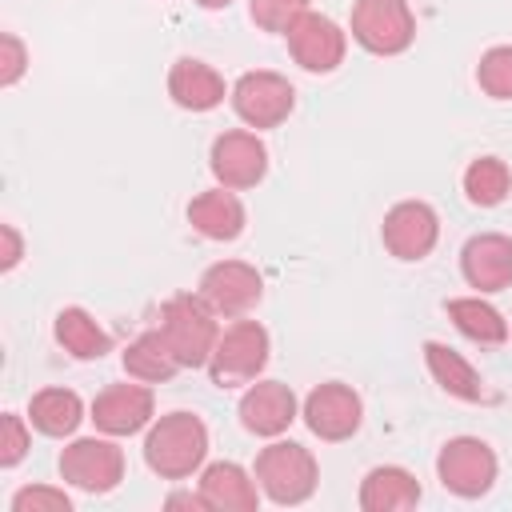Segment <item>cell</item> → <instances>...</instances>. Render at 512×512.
<instances>
[{
	"instance_id": "1",
	"label": "cell",
	"mask_w": 512,
	"mask_h": 512,
	"mask_svg": "<svg viewBox=\"0 0 512 512\" xmlns=\"http://www.w3.org/2000/svg\"><path fill=\"white\" fill-rule=\"evenodd\" d=\"M208 456V428L192 412H168L148 428L144 440V460L156 476L164 480H184L192 476Z\"/></svg>"
},
{
	"instance_id": "2",
	"label": "cell",
	"mask_w": 512,
	"mask_h": 512,
	"mask_svg": "<svg viewBox=\"0 0 512 512\" xmlns=\"http://www.w3.org/2000/svg\"><path fill=\"white\" fill-rule=\"evenodd\" d=\"M160 336L168 340V348L180 360V368H200V364L212 360V348L220 340L216 312L204 304L200 292L196 296L192 292H176L160 308Z\"/></svg>"
},
{
	"instance_id": "3",
	"label": "cell",
	"mask_w": 512,
	"mask_h": 512,
	"mask_svg": "<svg viewBox=\"0 0 512 512\" xmlns=\"http://www.w3.org/2000/svg\"><path fill=\"white\" fill-rule=\"evenodd\" d=\"M320 468L296 440H276L256 456V484L272 504H304L316 492Z\"/></svg>"
},
{
	"instance_id": "4",
	"label": "cell",
	"mask_w": 512,
	"mask_h": 512,
	"mask_svg": "<svg viewBox=\"0 0 512 512\" xmlns=\"http://www.w3.org/2000/svg\"><path fill=\"white\" fill-rule=\"evenodd\" d=\"M268 364V332L264 324L256 320H236L232 328L220 332L216 348H212V360H208V372H212V384L216 388H240V384H252Z\"/></svg>"
},
{
	"instance_id": "5",
	"label": "cell",
	"mask_w": 512,
	"mask_h": 512,
	"mask_svg": "<svg viewBox=\"0 0 512 512\" xmlns=\"http://www.w3.org/2000/svg\"><path fill=\"white\" fill-rule=\"evenodd\" d=\"M352 40L376 56H400L416 40V16L408 0H356Z\"/></svg>"
},
{
	"instance_id": "6",
	"label": "cell",
	"mask_w": 512,
	"mask_h": 512,
	"mask_svg": "<svg viewBox=\"0 0 512 512\" xmlns=\"http://www.w3.org/2000/svg\"><path fill=\"white\" fill-rule=\"evenodd\" d=\"M496 452L480 440V436H456L440 448L436 456V476L448 492L464 496V500H476L484 496L492 484H496Z\"/></svg>"
},
{
	"instance_id": "7",
	"label": "cell",
	"mask_w": 512,
	"mask_h": 512,
	"mask_svg": "<svg viewBox=\"0 0 512 512\" xmlns=\"http://www.w3.org/2000/svg\"><path fill=\"white\" fill-rule=\"evenodd\" d=\"M232 108L248 128H276L296 108V88L280 72L256 68L232 84Z\"/></svg>"
},
{
	"instance_id": "8",
	"label": "cell",
	"mask_w": 512,
	"mask_h": 512,
	"mask_svg": "<svg viewBox=\"0 0 512 512\" xmlns=\"http://www.w3.org/2000/svg\"><path fill=\"white\" fill-rule=\"evenodd\" d=\"M60 476L80 492H112L124 480V452L100 436L72 440L60 452Z\"/></svg>"
},
{
	"instance_id": "9",
	"label": "cell",
	"mask_w": 512,
	"mask_h": 512,
	"mask_svg": "<svg viewBox=\"0 0 512 512\" xmlns=\"http://www.w3.org/2000/svg\"><path fill=\"white\" fill-rule=\"evenodd\" d=\"M208 168L212 176L224 184V188H256L268 172V148L256 132H244V128H232V132H220L212 140V156H208Z\"/></svg>"
},
{
	"instance_id": "10",
	"label": "cell",
	"mask_w": 512,
	"mask_h": 512,
	"mask_svg": "<svg viewBox=\"0 0 512 512\" xmlns=\"http://www.w3.org/2000/svg\"><path fill=\"white\" fill-rule=\"evenodd\" d=\"M380 236L396 260H424L440 240V216L424 200H400L384 212Z\"/></svg>"
},
{
	"instance_id": "11",
	"label": "cell",
	"mask_w": 512,
	"mask_h": 512,
	"mask_svg": "<svg viewBox=\"0 0 512 512\" xmlns=\"http://www.w3.org/2000/svg\"><path fill=\"white\" fill-rule=\"evenodd\" d=\"M200 296L216 316H244L248 308L260 304L264 296V280L252 264L244 260H220L212 268H204L200 276Z\"/></svg>"
},
{
	"instance_id": "12",
	"label": "cell",
	"mask_w": 512,
	"mask_h": 512,
	"mask_svg": "<svg viewBox=\"0 0 512 512\" xmlns=\"http://www.w3.org/2000/svg\"><path fill=\"white\" fill-rule=\"evenodd\" d=\"M284 36H288L292 60L304 72H332V68H340L344 48H348L340 24L332 16H320V12H304Z\"/></svg>"
},
{
	"instance_id": "13",
	"label": "cell",
	"mask_w": 512,
	"mask_h": 512,
	"mask_svg": "<svg viewBox=\"0 0 512 512\" xmlns=\"http://www.w3.org/2000/svg\"><path fill=\"white\" fill-rule=\"evenodd\" d=\"M360 416H364L360 396L340 380L316 384L308 392V400H304V424L320 440H348L360 428Z\"/></svg>"
},
{
	"instance_id": "14",
	"label": "cell",
	"mask_w": 512,
	"mask_h": 512,
	"mask_svg": "<svg viewBox=\"0 0 512 512\" xmlns=\"http://www.w3.org/2000/svg\"><path fill=\"white\" fill-rule=\"evenodd\" d=\"M152 412H156V400L144 380L140 384H108L92 400V420L108 436H132V432L148 428Z\"/></svg>"
},
{
	"instance_id": "15",
	"label": "cell",
	"mask_w": 512,
	"mask_h": 512,
	"mask_svg": "<svg viewBox=\"0 0 512 512\" xmlns=\"http://www.w3.org/2000/svg\"><path fill=\"white\" fill-rule=\"evenodd\" d=\"M460 272L476 292H500L512 284V236L480 232L460 252Z\"/></svg>"
},
{
	"instance_id": "16",
	"label": "cell",
	"mask_w": 512,
	"mask_h": 512,
	"mask_svg": "<svg viewBox=\"0 0 512 512\" xmlns=\"http://www.w3.org/2000/svg\"><path fill=\"white\" fill-rule=\"evenodd\" d=\"M296 420V396L280 380H256L240 396V424L252 436H280Z\"/></svg>"
},
{
	"instance_id": "17",
	"label": "cell",
	"mask_w": 512,
	"mask_h": 512,
	"mask_svg": "<svg viewBox=\"0 0 512 512\" xmlns=\"http://www.w3.org/2000/svg\"><path fill=\"white\" fill-rule=\"evenodd\" d=\"M168 96L188 112H208L224 100V76L196 56H180L168 68Z\"/></svg>"
},
{
	"instance_id": "18",
	"label": "cell",
	"mask_w": 512,
	"mask_h": 512,
	"mask_svg": "<svg viewBox=\"0 0 512 512\" xmlns=\"http://www.w3.org/2000/svg\"><path fill=\"white\" fill-rule=\"evenodd\" d=\"M188 224H192L200 236H208V240H236V236L244 232V224H248V212H244L240 196L220 184V188H212V192L192 196V204H188Z\"/></svg>"
},
{
	"instance_id": "19",
	"label": "cell",
	"mask_w": 512,
	"mask_h": 512,
	"mask_svg": "<svg viewBox=\"0 0 512 512\" xmlns=\"http://www.w3.org/2000/svg\"><path fill=\"white\" fill-rule=\"evenodd\" d=\"M200 496L216 512H256V504H260L256 480L240 464H232V460H216V464L204 468Z\"/></svg>"
},
{
	"instance_id": "20",
	"label": "cell",
	"mask_w": 512,
	"mask_h": 512,
	"mask_svg": "<svg viewBox=\"0 0 512 512\" xmlns=\"http://www.w3.org/2000/svg\"><path fill=\"white\" fill-rule=\"evenodd\" d=\"M420 504V484L400 464H380L360 480V508L364 512H408Z\"/></svg>"
},
{
	"instance_id": "21",
	"label": "cell",
	"mask_w": 512,
	"mask_h": 512,
	"mask_svg": "<svg viewBox=\"0 0 512 512\" xmlns=\"http://www.w3.org/2000/svg\"><path fill=\"white\" fill-rule=\"evenodd\" d=\"M424 360H428L432 380H436L448 396H456V400H472V404H476V400H488L480 372H476L456 348H448V344H440V340H428V344H424Z\"/></svg>"
},
{
	"instance_id": "22",
	"label": "cell",
	"mask_w": 512,
	"mask_h": 512,
	"mask_svg": "<svg viewBox=\"0 0 512 512\" xmlns=\"http://www.w3.org/2000/svg\"><path fill=\"white\" fill-rule=\"evenodd\" d=\"M28 420L44 436H72L84 420V404L72 388H40L28 404Z\"/></svg>"
},
{
	"instance_id": "23",
	"label": "cell",
	"mask_w": 512,
	"mask_h": 512,
	"mask_svg": "<svg viewBox=\"0 0 512 512\" xmlns=\"http://www.w3.org/2000/svg\"><path fill=\"white\" fill-rule=\"evenodd\" d=\"M124 372L132 380H144V384H160V380H172L180 372V360L172 356L168 340L156 332H140L128 348H124Z\"/></svg>"
},
{
	"instance_id": "24",
	"label": "cell",
	"mask_w": 512,
	"mask_h": 512,
	"mask_svg": "<svg viewBox=\"0 0 512 512\" xmlns=\"http://www.w3.org/2000/svg\"><path fill=\"white\" fill-rule=\"evenodd\" d=\"M56 344H60L64 352H72L76 360H100V356L112 348L108 332L92 320V312H84V308H76V304L56 312Z\"/></svg>"
},
{
	"instance_id": "25",
	"label": "cell",
	"mask_w": 512,
	"mask_h": 512,
	"mask_svg": "<svg viewBox=\"0 0 512 512\" xmlns=\"http://www.w3.org/2000/svg\"><path fill=\"white\" fill-rule=\"evenodd\" d=\"M448 320L476 344H504L508 340V320L480 296H456L448 300Z\"/></svg>"
},
{
	"instance_id": "26",
	"label": "cell",
	"mask_w": 512,
	"mask_h": 512,
	"mask_svg": "<svg viewBox=\"0 0 512 512\" xmlns=\"http://www.w3.org/2000/svg\"><path fill=\"white\" fill-rule=\"evenodd\" d=\"M464 192L476 208H496L512 192V172L500 156H480L464 168Z\"/></svg>"
},
{
	"instance_id": "27",
	"label": "cell",
	"mask_w": 512,
	"mask_h": 512,
	"mask_svg": "<svg viewBox=\"0 0 512 512\" xmlns=\"http://www.w3.org/2000/svg\"><path fill=\"white\" fill-rule=\"evenodd\" d=\"M476 84L492 100H512V44H496L476 64Z\"/></svg>"
},
{
	"instance_id": "28",
	"label": "cell",
	"mask_w": 512,
	"mask_h": 512,
	"mask_svg": "<svg viewBox=\"0 0 512 512\" xmlns=\"http://www.w3.org/2000/svg\"><path fill=\"white\" fill-rule=\"evenodd\" d=\"M308 4L312 0H248V12L256 20V28H264V32H288L304 12H312Z\"/></svg>"
},
{
	"instance_id": "29",
	"label": "cell",
	"mask_w": 512,
	"mask_h": 512,
	"mask_svg": "<svg viewBox=\"0 0 512 512\" xmlns=\"http://www.w3.org/2000/svg\"><path fill=\"white\" fill-rule=\"evenodd\" d=\"M12 512H72V500L64 488L32 484V488H20L12 496Z\"/></svg>"
},
{
	"instance_id": "30",
	"label": "cell",
	"mask_w": 512,
	"mask_h": 512,
	"mask_svg": "<svg viewBox=\"0 0 512 512\" xmlns=\"http://www.w3.org/2000/svg\"><path fill=\"white\" fill-rule=\"evenodd\" d=\"M24 452H28V428H24V416L4 412V420H0V468L20 464Z\"/></svg>"
},
{
	"instance_id": "31",
	"label": "cell",
	"mask_w": 512,
	"mask_h": 512,
	"mask_svg": "<svg viewBox=\"0 0 512 512\" xmlns=\"http://www.w3.org/2000/svg\"><path fill=\"white\" fill-rule=\"evenodd\" d=\"M24 68H28V48H24V40H20L16 32H4V36H0V84L12 88V84L24 76Z\"/></svg>"
},
{
	"instance_id": "32",
	"label": "cell",
	"mask_w": 512,
	"mask_h": 512,
	"mask_svg": "<svg viewBox=\"0 0 512 512\" xmlns=\"http://www.w3.org/2000/svg\"><path fill=\"white\" fill-rule=\"evenodd\" d=\"M0 240H4V256H0V268L8 272V268H16V264H20V256H24V244H20V232H16L12 224H0Z\"/></svg>"
},
{
	"instance_id": "33",
	"label": "cell",
	"mask_w": 512,
	"mask_h": 512,
	"mask_svg": "<svg viewBox=\"0 0 512 512\" xmlns=\"http://www.w3.org/2000/svg\"><path fill=\"white\" fill-rule=\"evenodd\" d=\"M168 508H208V504H204L200 492L196 496L192 492H176V496H168Z\"/></svg>"
},
{
	"instance_id": "34",
	"label": "cell",
	"mask_w": 512,
	"mask_h": 512,
	"mask_svg": "<svg viewBox=\"0 0 512 512\" xmlns=\"http://www.w3.org/2000/svg\"><path fill=\"white\" fill-rule=\"evenodd\" d=\"M196 4H200V8H228L232 0H196Z\"/></svg>"
}]
</instances>
